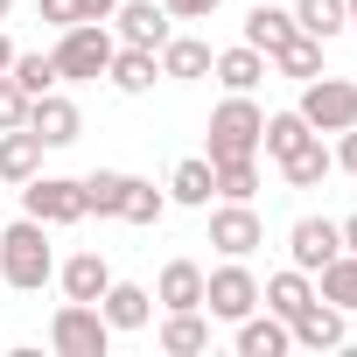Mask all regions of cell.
Masks as SVG:
<instances>
[{
	"label": "cell",
	"instance_id": "cell-38",
	"mask_svg": "<svg viewBox=\"0 0 357 357\" xmlns=\"http://www.w3.org/2000/svg\"><path fill=\"white\" fill-rule=\"evenodd\" d=\"M119 0H77V22H112Z\"/></svg>",
	"mask_w": 357,
	"mask_h": 357
},
{
	"label": "cell",
	"instance_id": "cell-10",
	"mask_svg": "<svg viewBox=\"0 0 357 357\" xmlns=\"http://www.w3.org/2000/svg\"><path fill=\"white\" fill-rule=\"evenodd\" d=\"M287 252H294L301 273H322V266L343 252V231H336L329 218H294V225H287Z\"/></svg>",
	"mask_w": 357,
	"mask_h": 357
},
{
	"label": "cell",
	"instance_id": "cell-33",
	"mask_svg": "<svg viewBox=\"0 0 357 357\" xmlns=\"http://www.w3.org/2000/svg\"><path fill=\"white\" fill-rule=\"evenodd\" d=\"M218 168V197L225 204H252V190H259V154H245V161H211Z\"/></svg>",
	"mask_w": 357,
	"mask_h": 357
},
{
	"label": "cell",
	"instance_id": "cell-6",
	"mask_svg": "<svg viewBox=\"0 0 357 357\" xmlns=\"http://www.w3.org/2000/svg\"><path fill=\"white\" fill-rule=\"evenodd\" d=\"M294 112H301L315 133H343V126H357V84H350V77H308Z\"/></svg>",
	"mask_w": 357,
	"mask_h": 357
},
{
	"label": "cell",
	"instance_id": "cell-39",
	"mask_svg": "<svg viewBox=\"0 0 357 357\" xmlns=\"http://www.w3.org/2000/svg\"><path fill=\"white\" fill-rule=\"evenodd\" d=\"M336 231H343V252H357V211H350V218H343Z\"/></svg>",
	"mask_w": 357,
	"mask_h": 357
},
{
	"label": "cell",
	"instance_id": "cell-40",
	"mask_svg": "<svg viewBox=\"0 0 357 357\" xmlns=\"http://www.w3.org/2000/svg\"><path fill=\"white\" fill-rule=\"evenodd\" d=\"M8 63H15V43H8V36H0V77H8Z\"/></svg>",
	"mask_w": 357,
	"mask_h": 357
},
{
	"label": "cell",
	"instance_id": "cell-35",
	"mask_svg": "<svg viewBox=\"0 0 357 357\" xmlns=\"http://www.w3.org/2000/svg\"><path fill=\"white\" fill-rule=\"evenodd\" d=\"M161 8H168V22H211L225 0H161Z\"/></svg>",
	"mask_w": 357,
	"mask_h": 357
},
{
	"label": "cell",
	"instance_id": "cell-8",
	"mask_svg": "<svg viewBox=\"0 0 357 357\" xmlns=\"http://www.w3.org/2000/svg\"><path fill=\"white\" fill-rule=\"evenodd\" d=\"M211 245H218L225 259H245V252H259V245H266V225H259V211H252V204H218V211H211Z\"/></svg>",
	"mask_w": 357,
	"mask_h": 357
},
{
	"label": "cell",
	"instance_id": "cell-22",
	"mask_svg": "<svg viewBox=\"0 0 357 357\" xmlns=\"http://www.w3.org/2000/svg\"><path fill=\"white\" fill-rule=\"evenodd\" d=\"M211 77H218L225 91H252V84L266 77V56H259L252 43H238V50H218V56H211Z\"/></svg>",
	"mask_w": 357,
	"mask_h": 357
},
{
	"label": "cell",
	"instance_id": "cell-16",
	"mask_svg": "<svg viewBox=\"0 0 357 357\" xmlns=\"http://www.w3.org/2000/svg\"><path fill=\"white\" fill-rule=\"evenodd\" d=\"M154 301L161 308H204V266L197 259H168L161 280H154Z\"/></svg>",
	"mask_w": 357,
	"mask_h": 357
},
{
	"label": "cell",
	"instance_id": "cell-14",
	"mask_svg": "<svg viewBox=\"0 0 357 357\" xmlns=\"http://www.w3.org/2000/svg\"><path fill=\"white\" fill-rule=\"evenodd\" d=\"M56 280H63L70 301H98V294L112 287V266H105V252H70V259L56 266Z\"/></svg>",
	"mask_w": 357,
	"mask_h": 357
},
{
	"label": "cell",
	"instance_id": "cell-21",
	"mask_svg": "<svg viewBox=\"0 0 357 357\" xmlns=\"http://www.w3.org/2000/svg\"><path fill=\"white\" fill-rule=\"evenodd\" d=\"M287 350H294V336H287V322L273 308L238 322V357H287Z\"/></svg>",
	"mask_w": 357,
	"mask_h": 357
},
{
	"label": "cell",
	"instance_id": "cell-25",
	"mask_svg": "<svg viewBox=\"0 0 357 357\" xmlns=\"http://www.w3.org/2000/svg\"><path fill=\"white\" fill-rule=\"evenodd\" d=\"M259 301H266V308L287 322V315H301V308L315 301V287H308V273H301V266H287V273H273V280L259 287Z\"/></svg>",
	"mask_w": 357,
	"mask_h": 357
},
{
	"label": "cell",
	"instance_id": "cell-32",
	"mask_svg": "<svg viewBox=\"0 0 357 357\" xmlns=\"http://www.w3.org/2000/svg\"><path fill=\"white\" fill-rule=\"evenodd\" d=\"M161 211H168V190H154V183H140V175H126L119 218H126V225H161Z\"/></svg>",
	"mask_w": 357,
	"mask_h": 357
},
{
	"label": "cell",
	"instance_id": "cell-17",
	"mask_svg": "<svg viewBox=\"0 0 357 357\" xmlns=\"http://www.w3.org/2000/svg\"><path fill=\"white\" fill-rule=\"evenodd\" d=\"M161 350H168V357H197V350H211V315H204V308H168Z\"/></svg>",
	"mask_w": 357,
	"mask_h": 357
},
{
	"label": "cell",
	"instance_id": "cell-31",
	"mask_svg": "<svg viewBox=\"0 0 357 357\" xmlns=\"http://www.w3.org/2000/svg\"><path fill=\"white\" fill-rule=\"evenodd\" d=\"M119 197H126V168H91L84 175V218H119Z\"/></svg>",
	"mask_w": 357,
	"mask_h": 357
},
{
	"label": "cell",
	"instance_id": "cell-4",
	"mask_svg": "<svg viewBox=\"0 0 357 357\" xmlns=\"http://www.w3.org/2000/svg\"><path fill=\"white\" fill-rule=\"evenodd\" d=\"M112 343V322L98 315V301H63L50 315V350L56 357H105Z\"/></svg>",
	"mask_w": 357,
	"mask_h": 357
},
{
	"label": "cell",
	"instance_id": "cell-13",
	"mask_svg": "<svg viewBox=\"0 0 357 357\" xmlns=\"http://www.w3.org/2000/svg\"><path fill=\"white\" fill-rule=\"evenodd\" d=\"M287 336H294L301 350H336V343H343V308H329V301L315 294L301 315H287Z\"/></svg>",
	"mask_w": 357,
	"mask_h": 357
},
{
	"label": "cell",
	"instance_id": "cell-37",
	"mask_svg": "<svg viewBox=\"0 0 357 357\" xmlns=\"http://www.w3.org/2000/svg\"><path fill=\"white\" fill-rule=\"evenodd\" d=\"M336 168L357 175V126H343V140H336Z\"/></svg>",
	"mask_w": 357,
	"mask_h": 357
},
{
	"label": "cell",
	"instance_id": "cell-24",
	"mask_svg": "<svg viewBox=\"0 0 357 357\" xmlns=\"http://www.w3.org/2000/svg\"><path fill=\"white\" fill-rule=\"evenodd\" d=\"M266 63H273L280 77H301V84H308V77H322V43L294 29V36H287V43H280V50H273Z\"/></svg>",
	"mask_w": 357,
	"mask_h": 357
},
{
	"label": "cell",
	"instance_id": "cell-42",
	"mask_svg": "<svg viewBox=\"0 0 357 357\" xmlns=\"http://www.w3.org/2000/svg\"><path fill=\"white\" fill-rule=\"evenodd\" d=\"M8 15H15V0H0V22H8Z\"/></svg>",
	"mask_w": 357,
	"mask_h": 357
},
{
	"label": "cell",
	"instance_id": "cell-29",
	"mask_svg": "<svg viewBox=\"0 0 357 357\" xmlns=\"http://www.w3.org/2000/svg\"><path fill=\"white\" fill-rule=\"evenodd\" d=\"M294 29L315 36V43H329V36L350 29V15H343V0H294Z\"/></svg>",
	"mask_w": 357,
	"mask_h": 357
},
{
	"label": "cell",
	"instance_id": "cell-2",
	"mask_svg": "<svg viewBox=\"0 0 357 357\" xmlns=\"http://www.w3.org/2000/svg\"><path fill=\"white\" fill-rule=\"evenodd\" d=\"M112 50H119V36L105 29V22H70V29H56V70L70 77V84H91V77H105V63H112Z\"/></svg>",
	"mask_w": 357,
	"mask_h": 357
},
{
	"label": "cell",
	"instance_id": "cell-19",
	"mask_svg": "<svg viewBox=\"0 0 357 357\" xmlns=\"http://www.w3.org/2000/svg\"><path fill=\"white\" fill-rule=\"evenodd\" d=\"M29 175H43V140L29 126H8L0 133V183H29Z\"/></svg>",
	"mask_w": 357,
	"mask_h": 357
},
{
	"label": "cell",
	"instance_id": "cell-7",
	"mask_svg": "<svg viewBox=\"0 0 357 357\" xmlns=\"http://www.w3.org/2000/svg\"><path fill=\"white\" fill-rule=\"evenodd\" d=\"M204 308L211 322H245L259 308V280L245 273V259H225L218 273H204Z\"/></svg>",
	"mask_w": 357,
	"mask_h": 357
},
{
	"label": "cell",
	"instance_id": "cell-3",
	"mask_svg": "<svg viewBox=\"0 0 357 357\" xmlns=\"http://www.w3.org/2000/svg\"><path fill=\"white\" fill-rule=\"evenodd\" d=\"M259 126H266V112L252 105V91H231L218 112H211V161H245V154H259Z\"/></svg>",
	"mask_w": 357,
	"mask_h": 357
},
{
	"label": "cell",
	"instance_id": "cell-23",
	"mask_svg": "<svg viewBox=\"0 0 357 357\" xmlns=\"http://www.w3.org/2000/svg\"><path fill=\"white\" fill-rule=\"evenodd\" d=\"M329 168H336V154L322 147V133H308V140H301V147H294V154L280 161V175H287V190H315L322 175H329Z\"/></svg>",
	"mask_w": 357,
	"mask_h": 357
},
{
	"label": "cell",
	"instance_id": "cell-18",
	"mask_svg": "<svg viewBox=\"0 0 357 357\" xmlns=\"http://www.w3.org/2000/svg\"><path fill=\"white\" fill-rule=\"evenodd\" d=\"M211 56H218V50H211V43H197V36H168V43L154 50L161 77H183V84H190V77H211Z\"/></svg>",
	"mask_w": 357,
	"mask_h": 357
},
{
	"label": "cell",
	"instance_id": "cell-5",
	"mask_svg": "<svg viewBox=\"0 0 357 357\" xmlns=\"http://www.w3.org/2000/svg\"><path fill=\"white\" fill-rule=\"evenodd\" d=\"M22 211L36 225L63 231V225L84 218V183H70V175H29V183H22Z\"/></svg>",
	"mask_w": 357,
	"mask_h": 357
},
{
	"label": "cell",
	"instance_id": "cell-1",
	"mask_svg": "<svg viewBox=\"0 0 357 357\" xmlns=\"http://www.w3.org/2000/svg\"><path fill=\"white\" fill-rule=\"evenodd\" d=\"M50 273H56L50 225H36V218L22 211V225L0 231V280H8L15 294H36V287H50Z\"/></svg>",
	"mask_w": 357,
	"mask_h": 357
},
{
	"label": "cell",
	"instance_id": "cell-11",
	"mask_svg": "<svg viewBox=\"0 0 357 357\" xmlns=\"http://www.w3.org/2000/svg\"><path fill=\"white\" fill-rule=\"evenodd\" d=\"M112 22H119V43H126V50H161V43L175 36L161 0H119V8H112Z\"/></svg>",
	"mask_w": 357,
	"mask_h": 357
},
{
	"label": "cell",
	"instance_id": "cell-15",
	"mask_svg": "<svg viewBox=\"0 0 357 357\" xmlns=\"http://www.w3.org/2000/svg\"><path fill=\"white\" fill-rule=\"evenodd\" d=\"M98 315H105L112 329H147V315H154V294H147V287H133V280H112V287L98 294Z\"/></svg>",
	"mask_w": 357,
	"mask_h": 357
},
{
	"label": "cell",
	"instance_id": "cell-12",
	"mask_svg": "<svg viewBox=\"0 0 357 357\" xmlns=\"http://www.w3.org/2000/svg\"><path fill=\"white\" fill-rule=\"evenodd\" d=\"M211 197H218V168H211V154H190V161H175V168H168V204L211 211Z\"/></svg>",
	"mask_w": 357,
	"mask_h": 357
},
{
	"label": "cell",
	"instance_id": "cell-9",
	"mask_svg": "<svg viewBox=\"0 0 357 357\" xmlns=\"http://www.w3.org/2000/svg\"><path fill=\"white\" fill-rule=\"evenodd\" d=\"M29 133H36L43 147H70V140L84 133V112H77L63 91H43V98H29Z\"/></svg>",
	"mask_w": 357,
	"mask_h": 357
},
{
	"label": "cell",
	"instance_id": "cell-27",
	"mask_svg": "<svg viewBox=\"0 0 357 357\" xmlns=\"http://www.w3.org/2000/svg\"><path fill=\"white\" fill-rule=\"evenodd\" d=\"M315 126L301 119V112H266V126H259V154H273V161H287L301 140H308Z\"/></svg>",
	"mask_w": 357,
	"mask_h": 357
},
{
	"label": "cell",
	"instance_id": "cell-34",
	"mask_svg": "<svg viewBox=\"0 0 357 357\" xmlns=\"http://www.w3.org/2000/svg\"><path fill=\"white\" fill-rule=\"evenodd\" d=\"M8 126H29V91L15 77H0V133H8Z\"/></svg>",
	"mask_w": 357,
	"mask_h": 357
},
{
	"label": "cell",
	"instance_id": "cell-36",
	"mask_svg": "<svg viewBox=\"0 0 357 357\" xmlns=\"http://www.w3.org/2000/svg\"><path fill=\"white\" fill-rule=\"evenodd\" d=\"M36 15H43L50 29H70V22H77V0H36Z\"/></svg>",
	"mask_w": 357,
	"mask_h": 357
},
{
	"label": "cell",
	"instance_id": "cell-28",
	"mask_svg": "<svg viewBox=\"0 0 357 357\" xmlns=\"http://www.w3.org/2000/svg\"><path fill=\"white\" fill-rule=\"evenodd\" d=\"M315 280H322L315 294H322L329 308H343V315L357 308V252H336V259H329V266H322Z\"/></svg>",
	"mask_w": 357,
	"mask_h": 357
},
{
	"label": "cell",
	"instance_id": "cell-26",
	"mask_svg": "<svg viewBox=\"0 0 357 357\" xmlns=\"http://www.w3.org/2000/svg\"><path fill=\"white\" fill-rule=\"evenodd\" d=\"M8 77L29 91V98H43V91H56L63 84V70H56V56H43V50H15V63H8Z\"/></svg>",
	"mask_w": 357,
	"mask_h": 357
},
{
	"label": "cell",
	"instance_id": "cell-30",
	"mask_svg": "<svg viewBox=\"0 0 357 357\" xmlns=\"http://www.w3.org/2000/svg\"><path fill=\"white\" fill-rule=\"evenodd\" d=\"M287 36H294V15H287V8H252V15H245V43H252L259 56H273Z\"/></svg>",
	"mask_w": 357,
	"mask_h": 357
},
{
	"label": "cell",
	"instance_id": "cell-41",
	"mask_svg": "<svg viewBox=\"0 0 357 357\" xmlns=\"http://www.w3.org/2000/svg\"><path fill=\"white\" fill-rule=\"evenodd\" d=\"M343 15H350V36H357V0H343Z\"/></svg>",
	"mask_w": 357,
	"mask_h": 357
},
{
	"label": "cell",
	"instance_id": "cell-20",
	"mask_svg": "<svg viewBox=\"0 0 357 357\" xmlns=\"http://www.w3.org/2000/svg\"><path fill=\"white\" fill-rule=\"evenodd\" d=\"M105 77H112V91H126V98H140V91H154V77H161V63H154V50H112V63H105Z\"/></svg>",
	"mask_w": 357,
	"mask_h": 357
}]
</instances>
